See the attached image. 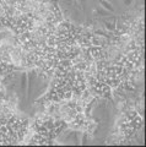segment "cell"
I'll use <instances>...</instances> for the list:
<instances>
[{"label": "cell", "instance_id": "obj_1", "mask_svg": "<svg viewBox=\"0 0 146 147\" xmlns=\"http://www.w3.org/2000/svg\"><path fill=\"white\" fill-rule=\"evenodd\" d=\"M63 17L75 26L92 30H117L140 15L143 0H49Z\"/></svg>", "mask_w": 146, "mask_h": 147}, {"label": "cell", "instance_id": "obj_2", "mask_svg": "<svg viewBox=\"0 0 146 147\" xmlns=\"http://www.w3.org/2000/svg\"><path fill=\"white\" fill-rule=\"evenodd\" d=\"M6 87L17 110L32 117L38 112L41 100L51 88V81L42 71L27 69L14 72Z\"/></svg>", "mask_w": 146, "mask_h": 147}, {"label": "cell", "instance_id": "obj_3", "mask_svg": "<svg viewBox=\"0 0 146 147\" xmlns=\"http://www.w3.org/2000/svg\"><path fill=\"white\" fill-rule=\"evenodd\" d=\"M90 117L96 124L93 140L98 142L106 140L117 121V109L113 102L104 98L97 99L91 105Z\"/></svg>", "mask_w": 146, "mask_h": 147}, {"label": "cell", "instance_id": "obj_4", "mask_svg": "<svg viewBox=\"0 0 146 147\" xmlns=\"http://www.w3.org/2000/svg\"><path fill=\"white\" fill-rule=\"evenodd\" d=\"M93 139L86 135L84 131L77 130H68L63 132L62 136L58 139L59 144L63 145H84V144H91Z\"/></svg>", "mask_w": 146, "mask_h": 147}]
</instances>
